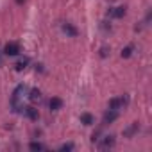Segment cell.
Here are the masks:
<instances>
[{"label":"cell","instance_id":"obj_1","mask_svg":"<svg viewBox=\"0 0 152 152\" xmlns=\"http://www.w3.org/2000/svg\"><path fill=\"white\" fill-rule=\"evenodd\" d=\"M27 91H29V88L25 86V84H20V86H16V90L13 91V99H11V107H13V111L15 113H18L22 107H20V99L22 97H25L27 95Z\"/></svg>","mask_w":152,"mask_h":152},{"label":"cell","instance_id":"obj_2","mask_svg":"<svg viewBox=\"0 0 152 152\" xmlns=\"http://www.w3.org/2000/svg\"><path fill=\"white\" fill-rule=\"evenodd\" d=\"M127 102H129L127 97H116V99H111L109 104H107V109H115V111H118V109H122Z\"/></svg>","mask_w":152,"mask_h":152},{"label":"cell","instance_id":"obj_3","mask_svg":"<svg viewBox=\"0 0 152 152\" xmlns=\"http://www.w3.org/2000/svg\"><path fill=\"white\" fill-rule=\"evenodd\" d=\"M4 54H6V56H18V54H20V45L15 43V41L7 43L6 48H4Z\"/></svg>","mask_w":152,"mask_h":152},{"label":"cell","instance_id":"obj_4","mask_svg":"<svg viewBox=\"0 0 152 152\" xmlns=\"http://www.w3.org/2000/svg\"><path fill=\"white\" fill-rule=\"evenodd\" d=\"M116 118H118V111H115V109H107V111L104 113L102 124H104V125H107V124H113Z\"/></svg>","mask_w":152,"mask_h":152},{"label":"cell","instance_id":"obj_5","mask_svg":"<svg viewBox=\"0 0 152 152\" xmlns=\"http://www.w3.org/2000/svg\"><path fill=\"white\" fill-rule=\"evenodd\" d=\"M125 13H127V9L124 7V6H120V7H113V9H109V16L111 18H122V16H125Z\"/></svg>","mask_w":152,"mask_h":152},{"label":"cell","instance_id":"obj_6","mask_svg":"<svg viewBox=\"0 0 152 152\" xmlns=\"http://www.w3.org/2000/svg\"><path fill=\"white\" fill-rule=\"evenodd\" d=\"M138 131H140V124H136V122H134V124H131L127 129H124V136H125V138H132Z\"/></svg>","mask_w":152,"mask_h":152},{"label":"cell","instance_id":"obj_7","mask_svg":"<svg viewBox=\"0 0 152 152\" xmlns=\"http://www.w3.org/2000/svg\"><path fill=\"white\" fill-rule=\"evenodd\" d=\"M27 93H29V100H31L32 104H36V102H39V100L43 99V97H41V91H39L38 88H34V90H29Z\"/></svg>","mask_w":152,"mask_h":152},{"label":"cell","instance_id":"obj_8","mask_svg":"<svg viewBox=\"0 0 152 152\" xmlns=\"http://www.w3.org/2000/svg\"><path fill=\"white\" fill-rule=\"evenodd\" d=\"M48 106H50V109H52V111H59V109L63 107V100H61L59 97H52V99H50V102H48Z\"/></svg>","mask_w":152,"mask_h":152},{"label":"cell","instance_id":"obj_9","mask_svg":"<svg viewBox=\"0 0 152 152\" xmlns=\"http://www.w3.org/2000/svg\"><path fill=\"white\" fill-rule=\"evenodd\" d=\"M22 109H23V113H25V116H27V118H31V120H38V109H34L32 106L22 107Z\"/></svg>","mask_w":152,"mask_h":152},{"label":"cell","instance_id":"obj_10","mask_svg":"<svg viewBox=\"0 0 152 152\" xmlns=\"http://www.w3.org/2000/svg\"><path fill=\"white\" fill-rule=\"evenodd\" d=\"M115 145V136H104L102 138V141H100V148L104 150V148H111Z\"/></svg>","mask_w":152,"mask_h":152},{"label":"cell","instance_id":"obj_11","mask_svg":"<svg viewBox=\"0 0 152 152\" xmlns=\"http://www.w3.org/2000/svg\"><path fill=\"white\" fill-rule=\"evenodd\" d=\"M63 31L68 34V36H72V38H75V36H77L79 34V31L77 29H75L72 23H63Z\"/></svg>","mask_w":152,"mask_h":152},{"label":"cell","instance_id":"obj_12","mask_svg":"<svg viewBox=\"0 0 152 152\" xmlns=\"http://www.w3.org/2000/svg\"><path fill=\"white\" fill-rule=\"evenodd\" d=\"M81 124H84V125H91V124H95L93 115H90V113H83V115H81Z\"/></svg>","mask_w":152,"mask_h":152},{"label":"cell","instance_id":"obj_13","mask_svg":"<svg viewBox=\"0 0 152 152\" xmlns=\"http://www.w3.org/2000/svg\"><path fill=\"white\" fill-rule=\"evenodd\" d=\"M27 64H29V59H27V57H23V59H20V61L15 64V68H16L18 72H22V70H25V68H27Z\"/></svg>","mask_w":152,"mask_h":152},{"label":"cell","instance_id":"obj_14","mask_svg":"<svg viewBox=\"0 0 152 152\" xmlns=\"http://www.w3.org/2000/svg\"><path fill=\"white\" fill-rule=\"evenodd\" d=\"M29 148H31V150H45V145L39 143V141H31Z\"/></svg>","mask_w":152,"mask_h":152},{"label":"cell","instance_id":"obj_15","mask_svg":"<svg viewBox=\"0 0 152 152\" xmlns=\"http://www.w3.org/2000/svg\"><path fill=\"white\" fill-rule=\"evenodd\" d=\"M132 50H134V47H132V45H129V47H125V48L122 50V57H129V56L132 54Z\"/></svg>","mask_w":152,"mask_h":152},{"label":"cell","instance_id":"obj_16","mask_svg":"<svg viewBox=\"0 0 152 152\" xmlns=\"http://www.w3.org/2000/svg\"><path fill=\"white\" fill-rule=\"evenodd\" d=\"M72 148H73V145H72V143H64V145H61V147H59V150H61V152H64V150H72Z\"/></svg>","mask_w":152,"mask_h":152},{"label":"cell","instance_id":"obj_17","mask_svg":"<svg viewBox=\"0 0 152 152\" xmlns=\"http://www.w3.org/2000/svg\"><path fill=\"white\" fill-rule=\"evenodd\" d=\"M100 56H102V57H106V56H107V48H106V47H102V48H100Z\"/></svg>","mask_w":152,"mask_h":152},{"label":"cell","instance_id":"obj_18","mask_svg":"<svg viewBox=\"0 0 152 152\" xmlns=\"http://www.w3.org/2000/svg\"><path fill=\"white\" fill-rule=\"evenodd\" d=\"M25 2V0H16V4H23Z\"/></svg>","mask_w":152,"mask_h":152},{"label":"cell","instance_id":"obj_19","mask_svg":"<svg viewBox=\"0 0 152 152\" xmlns=\"http://www.w3.org/2000/svg\"><path fill=\"white\" fill-rule=\"evenodd\" d=\"M0 64H2V54H0Z\"/></svg>","mask_w":152,"mask_h":152}]
</instances>
